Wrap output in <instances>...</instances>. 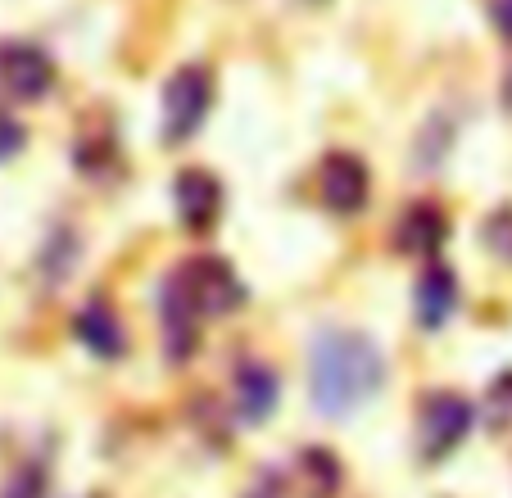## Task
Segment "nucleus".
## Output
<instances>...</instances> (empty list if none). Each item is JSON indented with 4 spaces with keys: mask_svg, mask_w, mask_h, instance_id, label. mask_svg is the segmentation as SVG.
Segmentation results:
<instances>
[{
    "mask_svg": "<svg viewBox=\"0 0 512 498\" xmlns=\"http://www.w3.org/2000/svg\"><path fill=\"white\" fill-rule=\"evenodd\" d=\"M381 381H386V363L381 349L368 336L354 331H327L313 340L309 358V390L322 417H349L368 399H377Z\"/></svg>",
    "mask_w": 512,
    "mask_h": 498,
    "instance_id": "obj_1",
    "label": "nucleus"
},
{
    "mask_svg": "<svg viewBox=\"0 0 512 498\" xmlns=\"http://www.w3.org/2000/svg\"><path fill=\"white\" fill-rule=\"evenodd\" d=\"M173 290L186 299V308H191L195 317L232 313V308H241V299H245L241 277L232 272V263H227V259H195V263H186V268L173 277Z\"/></svg>",
    "mask_w": 512,
    "mask_h": 498,
    "instance_id": "obj_2",
    "label": "nucleus"
},
{
    "mask_svg": "<svg viewBox=\"0 0 512 498\" xmlns=\"http://www.w3.org/2000/svg\"><path fill=\"white\" fill-rule=\"evenodd\" d=\"M213 105V82L204 68H177L173 82L164 91V136L168 141H186V136L200 132L204 114Z\"/></svg>",
    "mask_w": 512,
    "mask_h": 498,
    "instance_id": "obj_3",
    "label": "nucleus"
},
{
    "mask_svg": "<svg viewBox=\"0 0 512 498\" xmlns=\"http://www.w3.org/2000/svg\"><path fill=\"white\" fill-rule=\"evenodd\" d=\"M476 412L472 403L463 399V394H431L422 408V426H417V435H422V453L426 458H445V453H454L458 444L467 440V431H472Z\"/></svg>",
    "mask_w": 512,
    "mask_h": 498,
    "instance_id": "obj_4",
    "label": "nucleus"
},
{
    "mask_svg": "<svg viewBox=\"0 0 512 498\" xmlns=\"http://www.w3.org/2000/svg\"><path fill=\"white\" fill-rule=\"evenodd\" d=\"M0 87L14 100H41L55 87V64L46 50L28 46V41H10V46H0Z\"/></svg>",
    "mask_w": 512,
    "mask_h": 498,
    "instance_id": "obj_5",
    "label": "nucleus"
},
{
    "mask_svg": "<svg viewBox=\"0 0 512 498\" xmlns=\"http://www.w3.org/2000/svg\"><path fill=\"white\" fill-rule=\"evenodd\" d=\"M368 186H372V177L358 154L340 150L322 163V204H327L331 213H358L368 204Z\"/></svg>",
    "mask_w": 512,
    "mask_h": 498,
    "instance_id": "obj_6",
    "label": "nucleus"
},
{
    "mask_svg": "<svg viewBox=\"0 0 512 498\" xmlns=\"http://www.w3.org/2000/svg\"><path fill=\"white\" fill-rule=\"evenodd\" d=\"M177 213H182V222L191 231H209L218 222V213H223V186L209 173H200V168H186L177 177Z\"/></svg>",
    "mask_w": 512,
    "mask_h": 498,
    "instance_id": "obj_7",
    "label": "nucleus"
},
{
    "mask_svg": "<svg viewBox=\"0 0 512 498\" xmlns=\"http://www.w3.org/2000/svg\"><path fill=\"white\" fill-rule=\"evenodd\" d=\"M454 308H458V281L445 263H435V268H426L422 281H417V322H422L426 331H440V326L454 317Z\"/></svg>",
    "mask_w": 512,
    "mask_h": 498,
    "instance_id": "obj_8",
    "label": "nucleus"
},
{
    "mask_svg": "<svg viewBox=\"0 0 512 498\" xmlns=\"http://www.w3.org/2000/svg\"><path fill=\"white\" fill-rule=\"evenodd\" d=\"M73 331H78V340L91 349V354L100 358H118L127 349V336H123V322H118V313L105 304V299H91L87 308L78 313V322H73Z\"/></svg>",
    "mask_w": 512,
    "mask_h": 498,
    "instance_id": "obj_9",
    "label": "nucleus"
},
{
    "mask_svg": "<svg viewBox=\"0 0 512 498\" xmlns=\"http://www.w3.org/2000/svg\"><path fill=\"white\" fill-rule=\"evenodd\" d=\"M236 408H241L245 422H268L272 408H277V376L259 363L241 367V376H236Z\"/></svg>",
    "mask_w": 512,
    "mask_h": 498,
    "instance_id": "obj_10",
    "label": "nucleus"
},
{
    "mask_svg": "<svg viewBox=\"0 0 512 498\" xmlns=\"http://www.w3.org/2000/svg\"><path fill=\"white\" fill-rule=\"evenodd\" d=\"M440 240H445V213L440 209L417 204V209L404 213V222H399V245L404 249H413V254H431Z\"/></svg>",
    "mask_w": 512,
    "mask_h": 498,
    "instance_id": "obj_11",
    "label": "nucleus"
},
{
    "mask_svg": "<svg viewBox=\"0 0 512 498\" xmlns=\"http://www.w3.org/2000/svg\"><path fill=\"white\" fill-rule=\"evenodd\" d=\"M0 498H46V476L37 467H23L14 480H5V494Z\"/></svg>",
    "mask_w": 512,
    "mask_h": 498,
    "instance_id": "obj_12",
    "label": "nucleus"
},
{
    "mask_svg": "<svg viewBox=\"0 0 512 498\" xmlns=\"http://www.w3.org/2000/svg\"><path fill=\"white\" fill-rule=\"evenodd\" d=\"M23 141H28V132H23L19 118H10L5 109H0V163L14 159V154L23 150Z\"/></svg>",
    "mask_w": 512,
    "mask_h": 498,
    "instance_id": "obj_13",
    "label": "nucleus"
},
{
    "mask_svg": "<svg viewBox=\"0 0 512 498\" xmlns=\"http://www.w3.org/2000/svg\"><path fill=\"white\" fill-rule=\"evenodd\" d=\"M485 240L494 245V254H499V259L512 263V213H499V218H490V231H485Z\"/></svg>",
    "mask_w": 512,
    "mask_h": 498,
    "instance_id": "obj_14",
    "label": "nucleus"
},
{
    "mask_svg": "<svg viewBox=\"0 0 512 498\" xmlns=\"http://www.w3.org/2000/svg\"><path fill=\"white\" fill-rule=\"evenodd\" d=\"M490 19H494V28L512 41V0H490Z\"/></svg>",
    "mask_w": 512,
    "mask_h": 498,
    "instance_id": "obj_15",
    "label": "nucleus"
},
{
    "mask_svg": "<svg viewBox=\"0 0 512 498\" xmlns=\"http://www.w3.org/2000/svg\"><path fill=\"white\" fill-rule=\"evenodd\" d=\"M503 105L512 109V73H508V87H503Z\"/></svg>",
    "mask_w": 512,
    "mask_h": 498,
    "instance_id": "obj_16",
    "label": "nucleus"
}]
</instances>
